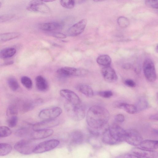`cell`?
<instances>
[{"instance_id": "obj_26", "label": "cell", "mask_w": 158, "mask_h": 158, "mask_svg": "<svg viewBox=\"0 0 158 158\" xmlns=\"http://www.w3.org/2000/svg\"><path fill=\"white\" fill-rule=\"evenodd\" d=\"M12 150L11 145L6 143H0V156H4L9 154Z\"/></svg>"}, {"instance_id": "obj_28", "label": "cell", "mask_w": 158, "mask_h": 158, "mask_svg": "<svg viewBox=\"0 0 158 158\" xmlns=\"http://www.w3.org/2000/svg\"><path fill=\"white\" fill-rule=\"evenodd\" d=\"M8 83L10 88L13 91L16 90L19 87V85L14 77H10L8 80Z\"/></svg>"}, {"instance_id": "obj_18", "label": "cell", "mask_w": 158, "mask_h": 158, "mask_svg": "<svg viewBox=\"0 0 158 158\" xmlns=\"http://www.w3.org/2000/svg\"><path fill=\"white\" fill-rule=\"evenodd\" d=\"M35 84L37 88L41 91H45L48 88V82L42 76L39 75L35 79Z\"/></svg>"}, {"instance_id": "obj_25", "label": "cell", "mask_w": 158, "mask_h": 158, "mask_svg": "<svg viewBox=\"0 0 158 158\" xmlns=\"http://www.w3.org/2000/svg\"><path fill=\"white\" fill-rule=\"evenodd\" d=\"M79 91L87 96L91 98L93 96L94 92L92 88L89 85L85 84L79 85L78 88Z\"/></svg>"}, {"instance_id": "obj_13", "label": "cell", "mask_w": 158, "mask_h": 158, "mask_svg": "<svg viewBox=\"0 0 158 158\" xmlns=\"http://www.w3.org/2000/svg\"><path fill=\"white\" fill-rule=\"evenodd\" d=\"M59 121L56 119L44 120L33 125L32 128L34 131L48 129L58 125Z\"/></svg>"}, {"instance_id": "obj_44", "label": "cell", "mask_w": 158, "mask_h": 158, "mask_svg": "<svg viewBox=\"0 0 158 158\" xmlns=\"http://www.w3.org/2000/svg\"><path fill=\"white\" fill-rule=\"evenodd\" d=\"M13 61H7L4 63V65H8L12 64L13 63Z\"/></svg>"}, {"instance_id": "obj_48", "label": "cell", "mask_w": 158, "mask_h": 158, "mask_svg": "<svg viewBox=\"0 0 158 158\" xmlns=\"http://www.w3.org/2000/svg\"><path fill=\"white\" fill-rule=\"evenodd\" d=\"M2 3L1 2H0V8H1V7L2 6Z\"/></svg>"}, {"instance_id": "obj_40", "label": "cell", "mask_w": 158, "mask_h": 158, "mask_svg": "<svg viewBox=\"0 0 158 158\" xmlns=\"http://www.w3.org/2000/svg\"><path fill=\"white\" fill-rule=\"evenodd\" d=\"M115 119L117 122L120 123L123 122L125 120L124 116L122 114H118L115 116Z\"/></svg>"}, {"instance_id": "obj_16", "label": "cell", "mask_w": 158, "mask_h": 158, "mask_svg": "<svg viewBox=\"0 0 158 158\" xmlns=\"http://www.w3.org/2000/svg\"><path fill=\"white\" fill-rule=\"evenodd\" d=\"M77 69L69 67H65L58 69L57 71L58 75L61 77H67L72 76H75Z\"/></svg>"}, {"instance_id": "obj_9", "label": "cell", "mask_w": 158, "mask_h": 158, "mask_svg": "<svg viewBox=\"0 0 158 158\" xmlns=\"http://www.w3.org/2000/svg\"><path fill=\"white\" fill-rule=\"evenodd\" d=\"M28 10L33 12L48 13L50 11L49 8L42 0H32L27 6Z\"/></svg>"}, {"instance_id": "obj_2", "label": "cell", "mask_w": 158, "mask_h": 158, "mask_svg": "<svg viewBox=\"0 0 158 158\" xmlns=\"http://www.w3.org/2000/svg\"><path fill=\"white\" fill-rule=\"evenodd\" d=\"M126 131L116 124H113L103 131L102 140L103 143L115 145L125 141Z\"/></svg>"}, {"instance_id": "obj_39", "label": "cell", "mask_w": 158, "mask_h": 158, "mask_svg": "<svg viewBox=\"0 0 158 158\" xmlns=\"http://www.w3.org/2000/svg\"><path fill=\"white\" fill-rule=\"evenodd\" d=\"M124 83L126 85L130 87H135L136 85L135 82L133 80L130 79L125 80Z\"/></svg>"}, {"instance_id": "obj_10", "label": "cell", "mask_w": 158, "mask_h": 158, "mask_svg": "<svg viewBox=\"0 0 158 158\" xmlns=\"http://www.w3.org/2000/svg\"><path fill=\"white\" fill-rule=\"evenodd\" d=\"M60 94L67 100V102L74 105H79L81 103L78 96L73 91L68 89H62L60 91Z\"/></svg>"}, {"instance_id": "obj_31", "label": "cell", "mask_w": 158, "mask_h": 158, "mask_svg": "<svg viewBox=\"0 0 158 158\" xmlns=\"http://www.w3.org/2000/svg\"><path fill=\"white\" fill-rule=\"evenodd\" d=\"M60 3L62 7L68 9L73 8L75 4V2L74 0H60Z\"/></svg>"}, {"instance_id": "obj_17", "label": "cell", "mask_w": 158, "mask_h": 158, "mask_svg": "<svg viewBox=\"0 0 158 158\" xmlns=\"http://www.w3.org/2000/svg\"><path fill=\"white\" fill-rule=\"evenodd\" d=\"M53 133V131L50 129L34 131L31 134V137L35 139H43L51 136Z\"/></svg>"}, {"instance_id": "obj_47", "label": "cell", "mask_w": 158, "mask_h": 158, "mask_svg": "<svg viewBox=\"0 0 158 158\" xmlns=\"http://www.w3.org/2000/svg\"><path fill=\"white\" fill-rule=\"evenodd\" d=\"M156 52H158V47H157V46H156Z\"/></svg>"}, {"instance_id": "obj_15", "label": "cell", "mask_w": 158, "mask_h": 158, "mask_svg": "<svg viewBox=\"0 0 158 158\" xmlns=\"http://www.w3.org/2000/svg\"><path fill=\"white\" fill-rule=\"evenodd\" d=\"M113 106L115 108L122 109L129 114H133L137 112L135 105L132 104L118 102H114Z\"/></svg>"}, {"instance_id": "obj_8", "label": "cell", "mask_w": 158, "mask_h": 158, "mask_svg": "<svg viewBox=\"0 0 158 158\" xmlns=\"http://www.w3.org/2000/svg\"><path fill=\"white\" fill-rule=\"evenodd\" d=\"M62 113V109L59 107H53L42 110L39 114V118L43 120L55 119Z\"/></svg>"}, {"instance_id": "obj_23", "label": "cell", "mask_w": 158, "mask_h": 158, "mask_svg": "<svg viewBox=\"0 0 158 158\" xmlns=\"http://www.w3.org/2000/svg\"><path fill=\"white\" fill-rule=\"evenodd\" d=\"M16 50L13 48H7L0 51V58L6 59L13 56L16 53Z\"/></svg>"}, {"instance_id": "obj_38", "label": "cell", "mask_w": 158, "mask_h": 158, "mask_svg": "<svg viewBox=\"0 0 158 158\" xmlns=\"http://www.w3.org/2000/svg\"><path fill=\"white\" fill-rule=\"evenodd\" d=\"M87 73V71L84 69H77L75 76H83L86 75Z\"/></svg>"}, {"instance_id": "obj_4", "label": "cell", "mask_w": 158, "mask_h": 158, "mask_svg": "<svg viewBox=\"0 0 158 158\" xmlns=\"http://www.w3.org/2000/svg\"><path fill=\"white\" fill-rule=\"evenodd\" d=\"M143 70L145 77L148 81L153 82L156 80L157 76L155 65L151 59L147 58L145 60Z\"/></svg>"}, {"instance_id": "obj_33", "label": "cell", "mask_w": 158, "mask_h": 158, "mask_svg": "<svg viewBox=\"0 0 158 158\" xmlns=\"http://www.w3.org/2000/svg\"><path fill=\"white\" fill-rule=\"evenodd\" d=\"M18 122V118L16 116H11L8 120L7 123L9 127L12 128L15 127Z\"/></svg>"}, {"instance_id": "obj_7", "label": "cell", "mask_w": 158, "mask_h": 158, "mask_svg": "<svg viewBox=\"0 0 158 158\" xmlns=\"http://www.w3.org/2000/svg\"><path fill=\"white\" fill-rule=\"evenodd\" d=\"M35 146L30 141L22 139L17 142L14 145L15 150L19 153L27 155L33 152Z\"/></svg>"}, {"instance_id": "obj_5", "label": "cell", "mask_w": 158, "mask_h": 158, "mask_svg": "<svg viewBox=\"0 0 158 158\" xmlns=\"http://www.w3.org/2000/svg\"><path fill=\"white\" fill-rule=\"evenodd\" d=\"M143 140L142 137L137 130L131 129L126 131L125 141L128 144L137 146L139 145Z\"/></svg>"}, {"instance_id": "obj_46", "label": "cell", "mask_w": 158, "mask_h": 158, "mask_svg": "<svg viewBox=\"0 0 158 158\" xmlns=\"http://www.w3.org/2000/svg\"><path fill=\"white\" fill-rule=\"evenodd\" d=\"M102 1V0H94V2H100V1Z\"/></svg>"}, {"instance_id": "obj_19", "label": "cell", "mask_w": 158, "mask_h": 158, "mask_svg": "<svg viewBox=\"0 0 158 158\" xmlns=\"http://www.w3.org/2000/svg\"><path fill=\"white\" fill-rule=\"evenodd\" d=\"M39 27L42 30L52 31L60 29L61 27V25L56 22H48L40 24Z\"/></svg>"}, {"instance_id": "obj_45", "label": "cell", "mask_w": 158, "mask_h": 158, "mask_svg": "<svg viewBox=\"0 0 158 158\" xmlns=\"http://www.w3.org/2000/svg\"><path fill=\"white\" fill-rule=\"evenodd\" d=\"M42 1L43 2H52L54 1L53 0H42Z\"/></svg>"}, {"instance_id": "obj_41", "label": "cell", "mask_w": 158, "mask_h": 158, "mask_svg": "<svg viewBox=\"0 0 158 158\" xmlns=\"http://www.w3.org/2000/svg\"><path fill=\"white\" fill-rule=\"evenodd\" d=\"M53 36L55 37L60 39H64L66 37V35L59 32L55 33L54 34Z\"/></svg>"}, {"instance_id": "obj_29", "label": "cell", "mask_w": 158, "mask_h": 158, "mask_svg": "<svg viewBox=\"0 0 158 158\" xmlns=\"http://www.w3.org/2000/svg\"><path fill=\"white\" fill-rule=\"evenodd\" d=\"M21 82L23 85L28 89H31L32 86V82L31 79L28 77L24 76L21 79Z\"/></svg>"}, {"instance_id": "obj_42", "label": "cell", "mask_w": 158, "mask_h": 158, "mask_svg": "<svg viewBox=\"0 0 158 158\" xmlns=\"http://www.w3.org/2000/svg\"><path fill=\"white\" fill-rule=\"evenodd\" d=\"M132 67V65L130 64H125L123 65V68L125 69H131Z\"/></svg>"}, {"instance_id": "obj_3", "label": "cell", "mask_w": 158, "mask_h": 158, "mask_svg": "<svg viewBox=\"0 0 158 158\" xmlns=\"http://www.w3.org/2000/svg\"><path fill=\"white\" fill-rule=\"evenodd\" d=\"M64 108L69 116L75 121L81 120L85 117V109L81 104L74 105L66 102Z\"/></svg>"}, {"instance_id": "obj_11", "label": "cell", "mask_w": 158, "mask_h": 158, "mask_svg": "<svg viewBox=\"0 0 158 158\" xmlns=\"http://www.w3.org/2000/svg\"><path fill=\"white\" fill-rule=\"evenodd\" d=\"M87 24V20L83 19L72 25L68 30V34L70 36H75L81 33Z\"/></svg>"}, {"instance_id": "obj_32", "label": "cell", "mask_w": 158, "mask_h": 158, "mask_svg": "<svg viewBox=\"0 0 158 158\" xmlns=\"http://www.w3.org/2000/svg\"><path fill=\"white\" fill-rule=\"evenodd\" d=\"M117 22L118 25L122 27H127L129 23L128 19L124 16H120L117 19Z\"/></svg>"}, {"instance_id": "obj_12", "label": "cell", "mask_w": 158, "mask_h": 158, "mask_svg": "<svg viewBox=\"0 0 158 158\" xmlns=\"http://www.w3.org/2000/svg\"><path fill=\"white\" fill-rule=\"evenodd\" d=\"M132 153L142 158H157L158 152L155 150H149L141 148L135 147L131 150Z\"/></svg>"}, {"instance_id": "obj_22", "label": "cell", "mask_w": 158, "mask_h": 158, "mask_svg": "<svg viewBox=\"0 0 158 158\" xmlns=\"http://www.w3.org/2000/svg\"><path fill=\"white\" fill-rule=\"evenodd\" d=\"M20 33L17 32H10L0 34V42H5L19 37Z\"/></svg>"}, {"instance_id": "obj_14", "label": "cell", "mask_w": 158, "mask_h": 158, "mask_svg": "<svg viewBox=\"0 0 158 158\" xmlns=\"http://www.w3.org/2000/svg\"><path fill=\"white\" fill-rule=\"evenodd\" d=\"M101 72L104 80L106 81L113 83L117 80L118 77L115 71L110 66L103 68Z\"/></svg>"}, {"instance_id": "obj_24", "label": "cell", "mask_w": 158, "mask_h": 158, "mask_svg": "<svg viewBox=\"0 0 158 158\" xmlns=\"http://www.w3.org/2000/svg\"><path fill=\"white\" fill-rule=\"evenodd\" d=\"M96 61L98 64L105 67L110 66L111 62V59L108 55H102L98 57Z\"/></svg>"}, {"instance_id": "obj_6", "label": "cell", "mask_w": 158, "mask_h": 158, "mask_svg": "<svg viewBox=\"0 0 158 158\" xmlns=\"http://www.w3.org/2000/svg\"><path fill=\"white\" fill-rule=\"evenodd\" d=\"M60 144V141L56 139H52L40 143L36 146L33 152L41 153L51 150L56 148Z\"/></svg>"}, {"instance_id": "obj_30", "label": "cell", "mask_w": 158, "mask_h": 158, "mask_svg": "<svg viewBox=\"0 0 158 158\" xmlns=\"http://www.w3.org/2000/svg\"><path fill=\"white\" fill-rule=\"evenodd\" d=\"M11 133V130L9 127L5 126H0V137H8Z\"/></svg>"}, {"instance_id": "obj_37", "label": "cell", "mask_w": 158, "mask_h": 158, "mask_svg": "<svg viewBox=\"0 0 158 158\" xmlns=\"http://www.w3.org/2000/svg\"><path fill=\"white\" fill-rule=\"evenodd\" d=\"M118 158H142L133 153H127L123 154L120 156Z\"/></svg>"}, {"instance_id": "obj_21", "label": "cell", "mask_w": 158, "mask_h": 158, "mask_svg": "<svg viewBox=\"0 0 158 158\" xmlns=\"http://www.w3.org/2000/svg\"><path fill=\"white\" fill-rule=\"evenodd\" d=\"M71 142L75 144L81 143L83 141L84 136L83 133L79 131H73L71 135Z\"/></svg>"}, {"instance_id": "obj_34", "label": "cell", "mask_w": 158, "mask_h": 158, "mask_svg": "<svg viewBox=\"0 0 158 158\" xmlns=\"http://www.w3.org/2000/svg\"><path fill=\"white\" fill-rule=\"evenodd\" d=\"M8 115L12 116L16 115L18 113V110L17 107L14 105H11L9 106L7 110Z\"/></svg>"}, {"instance_id": "obj_20", "label": "cell", "mask_w": 158, "mask_h": 158, "mask_svg": "<svg viewBox=\"0 0 158 158\" xmlns=\"http://www.w3.org/2000/svg\"><path fill=\"white\" fill-rule=\"evenodd\" d=\"M141 148L152 150L157 148L158 141L153 140H143L139 145Z\"/></svg>"}, {"instance_id": "obj_43", "label": "cell", "mask_w": 158, "mask_h": 158, "mask_svg": "<svg viewBox=\"0 0 158 158\" xmlns=\"http://www.w3.org/2000/svg\"><path fill=\"white\" fill-rule=\"evenodd\" d=\"M149 118L150 119L155 120H158V114H155L151 115L149 117Z\"/></svg>"}, {"instance_id": "obj_1", "label": "cell", "mask_w": 158, "mask_h": 158, "mask_svg": "<svg viewBox=\"0 0 158 158\" xmlns=\"http://www.w3.org/2000/svg\"><path fill=\"white\" fill-rule=\"evenodd\" d=\"M110 117L109 113L105 108L95 105L87 111L86 120L88 126L92 129L99 130L107 123Z\"/></svg>"}, {"instance_id": "obj_35", "label": "cell", "mask_w": 158, "mask_h": 158, "mask_svg": "<svg viewBox=\"0 0 158 158\" xmlns=\"http://www.w3.org/2000/svg\"><path fill=\"white\" fill-rule=\"evenodd\" d=\"M98 94L100 96L105 98H108L111 97L113 95L112 92L110 90L99 92Z\"/></svg>"}, {"instance_id": "obj_36", "label": "cell", "mask_w": 158, "mask_h": 158, "mask_svg": "<svg viewBox=\"0 0 158 158\" xmlns=\"http://www.w3.org/2000/svg\"><path fill=\"white\" fill-rule=\"evenodd\" d=\"M145 2V4L148 6L155 9L158 8V0H146Z\"/></svg>"}, {"instance_id": "obj_27", "label": "cell", "mask_w": 158, "mask_h": 158, "mask_svg": "<svg viewBox=\"0 0 158 158\" xmlns=\"http://www.w3.org/2000/svg\"><path fill=\"white\" fill-rule=\"evenodd\" d=\"M137 112L146 109L148 106L147 101L144 98L139 99L135 105Z\"/></svg>"}]
</instances>
